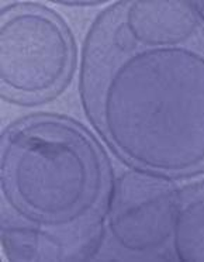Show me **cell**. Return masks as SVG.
Masks as SVG:
<instances>
[{"label":"cell","instance_id":"6da1fadb","mask_svg":"<svg viewBox=\"0 0 204 262\" xmlns=\"http://www.w3.org/2000/svg\"><path fill=\"white\" fill-rule=\"evenodd\" d=\"M79 93L130 166L168 179L204 171V18L193 2H117L100 13Z\"/></svg>","mask_w":204,"mask_h":262},{"label":"cell","instance_id":"7a4b0ae2","mask_svg":"<svg viewBox=\"0 0 204 262\" xmlns=\"http://www.w3.org/2000/svg\"><path fill=\"white\" fill-rule=\"evenodd\" d=\"M2 247L13 262L89 261L102 248L113 171L76 120L40 113L0 138Z\"/></svg>","mask_w":204,"mask_h":262},{"label":"cell","instance_id":"3957f363","mask_svg":"<svg viewBox=\"0 0 204 262\" xmlns=\"http://www.w3.org/2000/svg\"><path fill=\"white\" fill-rule=\"evenodd\" d=\"M75 40L51 9L16 2L0 13L2 97L20 106L50 102L68 86L76 68Z\"/></svg>","mask_w":204,"mask_h":262},{"label":"cell","instance_id":"277c9868","mask_svg":"<svg viewBox=\"0 0 204 262\" xmlns=\"http://www.w3.org/2000/svg\"><path fill=\"white\" fill-rule=\"evenodd\" d=\"M177 190L168 178L137 168L114 179L106 217L111 241L135 258L164 255L161 250L173 234Z\"/></svg>","mask_w":204,"mask_h":262},{"label":"cell","instance_id":"5b68a950","mask_svg":"<svg viewBox=\"0 0 204 262\" xmlns=\"http://www.w3.org/2000/svg\"><path fill=\"white\" fill-rule=\"evenodd\" d=\"M172 248L179 261L204 262V181L177 190Z\"/></svg>","mask_w":204,"mask_h":262},{"label":"cell","instance_id":"8992f818","mask_svg":"<svg viewBox=\"0 0 204 262\" xmlns=\"http://www.w3.org/2000/svg\"><path fill=\"white\" fill-rule=\"evenodd\" d=\"M58 5H63V6H76V7H95L102 6L104 2H57Z\"/></svg>","mask_w":204,"mask_h":262}]
</instances>
